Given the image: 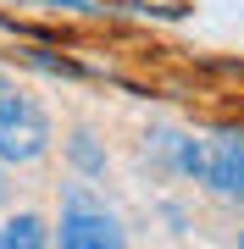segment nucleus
Instances as JSON below:
<instances>
[{
  "instance_id": "obj_8",
  "label": "nucleus",
  "mask_w": 244,
  "mask_h": 249,
  "mask_svg": "<svg viewBox=\"0 0 244 249\" xmlns=\"http://www.w3.org/2000/svg\"><path fill=\"white\" fill-rule=\"evenodd\" d=\"M239 244H244V227H239Z\"/></svg>"
},
{
  "instance_id": "obj_5",
  "label": "nucleus",
  "mask_w": 244,
  "mask_h": 249,
  "mask_svg": "<svg viewBox=\"0 0 244 249\" xmlns=\"http://www.w3.org/2000/svg\"><path fill=\"white\" fill-rule=\"evenodd\" d=\"M67 160H73L83 178H106V150L94 144V133H73L67 139Z\"/></svg>"
},
{
  "instance_id": "obj_3",
  "label": "nucleus",
  "mask_w": 244,
  "mask_h": 249,
  "mask_svg": "<svg viewBox=\"0 0 244 249\" xmlns=\"http://www.w3.org/2000/svg\"><path fill=\"white\" fill-rule=\"evenodd\" d=\"M200 183L222 199H244V133L206 139V172H200Z\"/></svg>"
},
{
  "instance_id": "obj_7",
  "label": "nucleus",
  "mask_w": 244,
  "mask_h": 249,
  "mask_svg": "<svg viewBox=\"0 0 244 249\" xmlns=\"http://www.w3.org/2000/svg\"><path fill=\"white\" fill-rule=\"evenodd\" d=\"M28 67H39V72H50V78H83V67L78 61H67V55H45V50H17Z\"/></svg>"
},
{
  "instance_id": "obj_4",
  "label": "nucleus",
  "mask_w": 244,
  "mask_h": 249,
  "mask_svg": "<svg viewBox=\"0 0 244 249\" xmlns=\"http://www.w3.org/2000/svg\"><path fill=\"white\" fill-rule=\"evenodd\" d=\"M50 238V232H45V222H39V216H11V222L6 227H0V249H39V244H45Z\"/></svg>"
},
{
  "instance_id": "obj_2",
  "label": "nucleus",
  "mask_w": 244,
  "mask_h": 249,
  "mask_svg": "<svg viewBox=\"0 0 244 249\" xmlns=\"http://www.w3.org/2000/svg\"><path fill=\"white\" fill-rule=\"evenodd\" d=\"M61 244L67 249H117L122 244V222L83 183H73L67 199H61Z\"/></svg>"
},
{
  "instance_id": "obj_6",
  "label": "nucleus",
  "mask_w": 244,
  "mask_h": 249,
  "mask_svg": "<svg viewBox=\"0 0 244 249\" xmlns=\"http://www.w3.org/2000/svg\"><path fill=\"white\" fill-rule=\"evenodd\" d=\"M172 166L200 183V172H206V139H172Z\"/></svg>"
},
{
  "instance_id": "obj_1",
  "label": "nucleus",
  "mask_w": 244,
  "mask_h": 249,
  "mask_svg": "<svg viewBox=\"0 0 244 249\" xmlns=\"http://www.w3.org/2000/svg\"><path fill=\"white\" fill-rule=\"evenodd\" d=\"M50 150V116L39 111V100H28L17 83L0 72V160H39Z\"/></svg>"
}]
</instances>
